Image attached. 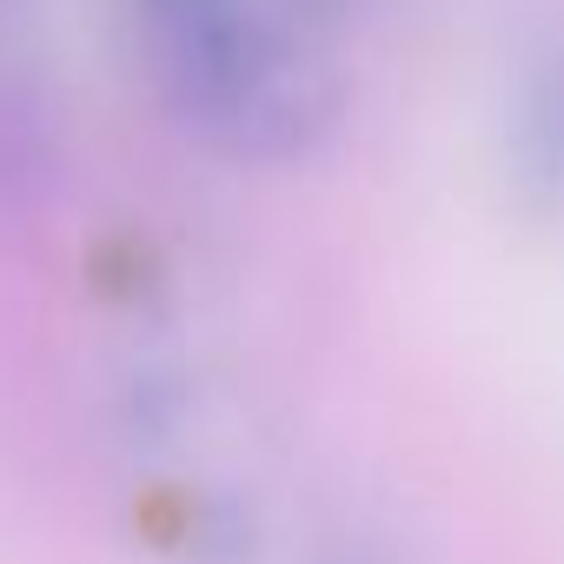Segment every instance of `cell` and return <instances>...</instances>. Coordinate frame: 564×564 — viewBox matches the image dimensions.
Segmentation results:
<instances>
[{
	"label": "cell",
	"mask_w": 564,
	"mask_h": 564,
	"mask_svg": "<svg viewBox=\"0 0 564 564\" xmlns=\"http://www.w3.org/2000/svg\"><path fill=\"white\" fill-rule=\"evenodd\" d=\"M166 113L232 160H300L346 107L313 28L279 0H127Z\"/></svg>",
	"instance_id": "cell-1"
},
{
	"label": "cell",
	"mask_w": 564,
	"mask_h": 564,
	"mask_svg": "<svg viewBox=\"0 0 564 564\" xmlns=\"http://www.w3.org/2000/svg\"><path fill=\"white\" fill-rule=\"evenodd\" d=\"M505 173H511L518 206L564 219V41H551L511 94Z\"/></svg>",
	"instance_id": "cell-2"
},
{
	"label": "cell",
	"mask_w": 564,
	"mask_h": 564,
	"mask_svg": "<svg viewBox=\"0 0 564 564\" xmlns=\"http://www.w3.org/2000/svg\"><path fill=\"white\" fill-rule=\"evenodd\" d=\"M300 28H313L319 41H326V28H339V21H352V14H366L372 0H279Z\"/></svg>",
	"instance_id": "cell-3"
}]
</instances>
